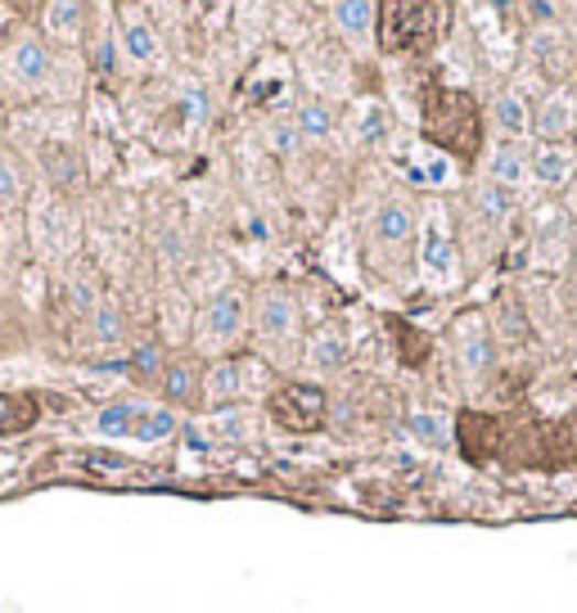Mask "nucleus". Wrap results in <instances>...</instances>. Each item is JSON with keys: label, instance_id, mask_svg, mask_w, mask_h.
Returning <instances> with one entry per match:
<instances>
[{"label": "nucleus", "instance_id": "20e7f679", "mask_svg": "<svg viewBox=\"0 0 577 613\" xmlns=\"http://www.w3.org/2000/svg\"><path fill=\"white\" fill-rule=\"evenodd\" d=\"M298 325H303V311H298L294 294L280 289V285L262 289V298H258V329H262L266 343H294Z\"/></svg>", "mask_w": 577, "mask_h": 613}, {"label": "nucleus", "instance_id": "f03ea898", "mask_svg": "<svg viewBox=\"0 0 577 613\" xmlns=\"http://www.w3.org/2000/svg\"><path fill=\"white\" fill-rule=\"evenodd\" d=\"M374 36L383 55H428L447 36V6H374Z\"/></svg>", "mask_w": 577, "mask_h": 613}, {"label": "nucleus", "instance_id": "4468645a", "mask_svg": "<svg viewBox=\"0 0 577 613\" xmlns=\"http://www.w3.org/2000/svg\"><path fill=\"white\" fill-rule=\"evenodd\" d=\"M492 118H497V127H501L505 135H523V131H527V109H523V96H519V90H505V96H497Z\"/></svg>", "mask_w": 577, "mask_h": 613}, {"label": "nucleus", "instance_id": "f257e3e1", "mask_svg": "<svg viewBox=\"0 0 577 613\" xmlns=\"http://www.w3.org/2000/svg\"><path fill=\"white\" fill-rule=\"evenodd\" d=\"M420 135L428 140V145L447 150L451 158L473 163L478 154H483V140H488L483 105H478L473 90H465V86H428Z\"/></svg>", "mask_w": 577, "mask_h": 613}, {"label": "nucleus", "instance_id": "bb28decb", "mask_svg": "<svg viewBox=\"0 0 577 613\" xmlns=\"http://www.w3.org/2000/svg\"><path fill=\"white\" fill-rule=\"evenodd\" d=\"M135 370H159V352L154 348H140L135 352Z\"/></svg>", "mask_w": 577, "mask_h": 613}, {"label": "nucleus", "instance_id": "423d86ee", "mask_svg": "<svg viewBox=\"0 0 577 613\" xmlns=\"http://www.w3.org/2000/svg\"><path fill=\"white\" fill-rule=\"evenodd\" d=\"M244 320H249V303H244V294H239V289H226V294H217V298L208 303L204 335L217 339V343H230V339H239Z\"/></svg>", "mask_w": 577, "mask_h": 613}, {"label": "nucleus", "instance_id": "412c9836", "mask_svg": "<svg viewBox=\"0 0 577 613\" xmlns=\"http://www.w3.org/2000/svg\"><path fill=\"white\" fill-rule=\"evenodd\" d=\"M144 411L135 406V402H118V406H109L105 415H100V429L105 434H135V419H140Z\"/></svg>", "mask_w": 577, "mask_h": 613}, {"label": "nucleus", "instance_id": "a211bd4d", "mask_svg": "<svg viewBox=\"0 0 577 613\" xmlns=\"http://www.w3.org/2000/svg\"><path fill=\"white\" fill-rule=\"evenodd\" d=\"M329 14L339 19V28L352 32V36H361V32L374 28V6H357V0H339V6H334Z\"/></svg>", "mask_w": 577, "mask_h": 613}, {"label": "nucleus", "instance_id": "4be33fe9", "mask_svg": "<svg viewBox=\"0 0 577 613\" xmlns=\"http://www.w3.org/2000/svg\"><path fill=\"white\" fill-rule=\"evenodd\" d=\"M411 434H415V438H424V442H433V447H447V442H451L447 419H443V415H428V411L411 415Z\"/></svg>", "mask_w": 577, "mask_h": 613}, {"label": "nucleus", "instance_id": "aec40b11", "mask_svg": "<svg viewBox=\"0 0 577 613\" xmlns=\"http://www.w3.org/2000/svg\"><path fill=\"white\" fill-rule=\"evenodd\" d=\"M357 140L370 150V145H383L389 140V113H383V105H366L361 113V127H357Z\"/></svg>", "mask_w": 577, "mask_h": 613}, {"label": "nucleus", "instance_id": "f8f14e48", "mask_svg": "<svg viewBox=\"0 0 577 613\" xmlns=\"http://www.w3.org/2000/svg\"><path fill=\"white\" fill-rule=\"evenodd\" d=\"M163 393L181 406H195L199 402V365L195 361H181V365H167L163 370Z\"/></svg>", "mask_w": 577, "mask_h": 613}, {"label": "nucleus", "instance_id": "c756f323", "mask_svg": "<svg viewBox=\"0 0 577 613\" xmlns=\"http://www.w3.org/2000/svg\"><path fill=\"white\" fill-rule=\"evenodd\" d=\"M568 212H573V217H577V190H573V199H568Z\"/></svg>", "mask_w": 577, "mask_h": 613}, {"label": "nucleus", "instance_id": "ddd939ff", "mask_svg": "<svg viewBox=\"0 0 577 613\" xmlns=\"http://www.w3.org/2000/svg\"><path fill=\"white\" fill-rule=\"evenodd\" d=\"M473 204L488 221H505L514 212V190H505V185H497V180H483L478 185V195H473Z\"/></svg>", "mask_w": 577, "mask_h": 613}, {"label": "nucleus", "instance_id": "9b49d317", "mask_svg": "<svg viewBox=\"0 0 577 613\" xmlns=\"http://www.w3.org/2000/svg\"><path fill=\"white\" fill-rule=\"evenodd\" d=\"M307 361L320 370V374H334V370H344L348 365V339L339 335V329H320V335L312 339V352H307Z\"/></svg>", "mask_w": 577, "mask_h": 613}, {"label": "nucleus", "instance_id": "b1692460", "mask_svg": "<svg viewBox=\"0 0 577 613\" xmlns=\"http://www.w3.org/2000/svg\"><path fill=\"white\" fill-rule=\"evenodd\" d=\"M176 429V419L167 415V411H144L140 419H135V438H144V442H159V438H167Z\"/></svg>", "mask_w": 577, "mask_h": 613}, {"label": "nucleus", "instance_id": "dca6fc26", "mask_svg": "<svg viewBox=\"0 0 577 613\" xmlns=\"http://www.w3.org/2000/svg\"><path fill=\"white\" fill-rule=\"evenodd\" d=\"M460 357H465V370L469 374H488L497 365V348H492V339L483 335V329H473V335L465 339V352Z\"/></svg>", "mask_w": 577, "mask_h": 613}, {"label": "nucleus", "instance_id": "9d476101", "mask_svg": "<svg viewBox=\"0 0 577 613\" xmlns=\"http://www.w3.org/2000/svg\"><path fill=\"white\" fill-rule=\"evenodd\" d=\"M573 150L568 145H537V154H533V163H527V167H533V176H537V185H551V190H555V185H564L568 176H573Z\"/></svg>", "mask_w": 577, "mask_h": 613}, {"label": "nucleus", "instance_id": "39448f33", "mask_svg": "<svg viewBox=\"0 0 577 613\" xmlns=\"http://www.w3.org/2000/svg\"><path fill=\"white\" fill-rule=\"evenodd\" d=\"M370 240H374V249L393 253V258L402 262V258L411 253V244H415V217H411V208H406L402 199L379 204V212H374V221H370Z\"/></svg>", "mask_w": 577, "mask_h": 613}, {"label": "nucleus", "instance_id": "6ab92c4d", "mask_svg": "<svg viewBox=\"0 0 577 613\" xmlns=\"http://www.w3.org/2000/svg\"><path fill=\"white\" fill-rule=\"evenodd\" d=\"M127 55L140 64L159 59V36L150 32V23H127Z\"/></svg>", "mask_w": 577, "mask_h": 613}, {"label": "nucleus", "instance_id": "0eeeda50", "mask_svg": "<svg viewBox=\"0 0 577 613\" xmlns=\"http://www.w3.org/2000/svg\"><path fill=\"white\" fill-rule=\"evenodd\" d=\"M420 262L428 271V280H438V285H447V280L456 275V249L451 240L443 234V226H428L424 240H420Z\"/></svg>", "mask_w": 577, "mask_h": 613}, {"label": "nucleus", "instance_id": "a878e982", "mask_svg": "<svg viewBox=\"0 0 577 613\" xmlns=\"http://www.w3.org/2000/svg\"><path fill=\"white\" fill-rule=\"evenodd\" d=\"M23 73H32V77H41V73H45V64H41V51H36V45H23Z\"/></svg>", "mask_w": 577, "mask_h": 613}, {"label": "nucleus", "instance_id": "6e6552de", "mask_svg": "<svg viewBox=\"0 0 577 613\" xmlns=\"http://www.w3.org/2000/svg\"><path fill=\"white\" fill-rule=\"evenodd\" d=\"M573 122H577L573 100L568 96H551L537 109V135H542V145H564V140L573 135Z\"/></svg>", "mask_w": 577, "mask_h": 613}, {"label": "nucleus", "instance_id": "cd10ccee", "mask_svg": "<svg viewBox=\"0 0 577 613\" xmlns=\"http://www.w3.org/2000/svg\"><path fill=\"white\" fill-rule=\"evenodd\" d=\"M100 335H118V316L113 311H100Z\"/></svg>", "mask_w": 577, "mask_h": 613}, {"label": "nucleus", "instance_id": "c85d7f7f", "mask_svg": "<svg viewBox=\"0 0 577 613\" xmlns=\"http://www.w3.org/2000/svg\"><path fill=\"white\" fill-rule=\"evenodd\" d=\"M527 14L533 19H555V6H527Z\"/></svg>", "mask_w": 577, "mask_h": 613}, {"label": "nucleus", "instance_id": "f3484780", "mask_svg": "<svg viewBox=\"0 0 577 613\" xmlns=\"http://www.w3.org/2000/svg\"><path fill=\"white\" fill-rule=\"evenodd\" d=\"M298 131L312 135V140H325V135L334 131V109H329L325 100H307V105L298 109Z\"/></svg>", "mask_w": 577, "mask_h": 613}, {"label": "nucleus", "instance_id": "393cba45", "mask_svg": "<svg viewBox=\"0 0 577 613\" xmlns=\"http://www.w3.org/2000/svg\"><path fill=\"white\" fill-rule=\"evenodd\" d=\"M271 140H275V150H280V154H294V150L303 145V131H298V122H280Z\"/></svg>", "mask_w": 577, "mask_h": 613}, {"label": "nucleus", "instance_id": "5701e85b", "mask_svg": "<svg viewBox=\"0 0 577 613\" xmlns=\"http://www.w3.org/2000/svg\"><path fill=\"white\" fill-rule=\"evenodd\" d=\"M239 374H244V370H239V361H217V365H213L208 388L217 393V402H226V397L239 393Z\"/></svg>", "mask_w": 577, "mask_h": 613}, {"label": "nucleus", "instance_id": "2eb2a0df", "mask_svg": "<svg viewBox=\"0 0 577 613\" xmlns=\"http://www.w3.org/2000/svg\"><path fill=\"white\" fill-rule=\"evenodd\" d=\"M488 180H497V185H505V190H514V185L523 180V158H519V150L497 145L492 158H488Z\"/></svg>", "mask_w": 577, "mask_h": 613}, {"label": "nucleus", "instance_id": "7ed1b4c3", "mask_svg": "<svg viewBox=\"0 0 577 613\" xmlns=\"http://www.w3.org/2000/svg\"><path fill=\"white\" fill-rule=\"evenodd\" d=\"M266 415L288 434H316V429H325L329 397L320 384H284L266 397Z\"/></svg>", "mask_w": 577, "mask_h": 613}, {"label": "nucleus", "instance_id": "1a4fd4ad", "mask_svg": "<svg viewBox=\"0 0 577 613\" xmlns=\"http://www.w3.org/2000/svg\"><path fill=\"white\" fill-rule=\"evenodd\" d=\"M41 419V402L32 393H0V438L28 434Z\"/></svg>", "mask_w": 577, "mask_h": 613}]
</instances>
